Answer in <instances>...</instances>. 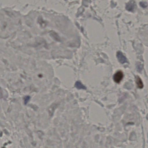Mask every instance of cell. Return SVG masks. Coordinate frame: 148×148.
I'll return each instance as SVG.
<instances>
[{
    "label": "cell",
    "mask_w": 148,
    "mask_h": 148,
    "mask_svg": "<svg viewBox=\"0 0 148 148\" xmlns=\"http://www.w3.org/2000/svg\"><path fill=\"white\" fill-rule=\"evenodd\" d=\"M136 84L137 87L139 89H142L143 87V81L138 76H137L136 78Z\"/></svg>",
    "instance_id": "cell-4"
},
{
    "label": "cell",
    "mask_w": 148,
    "mask_h": 148,
    "mask_svg": "<svg viewBox=\"0 0 148 148\" xmlns=\"http://www.w3.org/2000/svg\"><path fill=\"white\" fill-rule=\"evenodd\" d=\"M75 87L77 88L78 89H83V90H86V87L81 84V82L79 81H77L76 82V84H75Z\"/></svg>",
    "instance_id": "cell-5"
},
{
    "label": "cell",
    "mask_w": 148,
    "mask_h": 148,
    "mask_svg": "<svg viewBox=\"0 0 148 148\" xmlns=\"http://www.w3.org/2000/svg\"><path fill=\"white\" fill-rule=\"evenodd\" d=\"M140 5L143 8H146V7L147 6V4L146 2H140Z\"/></svg>",
    "instance_id": "cell-6"
},
{
    "label": "cell",
    "mask_w": 148,
    "mask_h": 148,
    "mask_svg": "<svg viewBox=\"0 0 148 148\" xmlns=\"http://www.w3.org/2000/svg\"><path fill=\"white\" fill-rule=\"evenodd\" d=\"M124 75L123 72L121 71H118L113 76V79L116 83L119 84L123 78Z\"/></svg>",
    "instance_id": "cell-1"
},
{
    "label": "cell",
    "mask_w": 148,
    "mask_h": 148,
    "mask_svg": "<svg viewBox=\"0 0 148 148\" xmlns=\"http://www.w3.org/2000/svg\"><path fill=\"white\" fill-rule=\"evenodd\" d=\"M116 56L119 61L121 64H124L125 63L128 62L127 59L124 56L123 54V53L121 52H118L117 53Z\"/></svg>",
    "instance_id": "cell-2"
},
{
    "label": "cell",
    "mask_w": 148,
    "mask_h": 148,
    "mask_svg": "<svg viewBox=\"0 0 148 148\" xmlns=\"http://www.w3.org/2000/svg\"><path fill=\"white\" fill-rule=\"evenodd\" d=\"M136 7V5L135 1H131L126 5V9L129 12H133L135 10Z\"/></svg>",
    "instance_id": "cell-3"
}]
</instances>
